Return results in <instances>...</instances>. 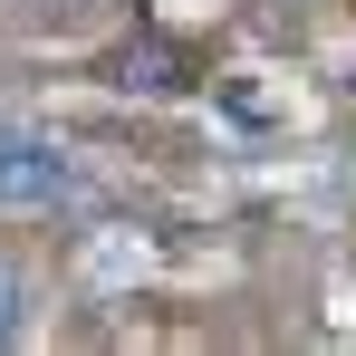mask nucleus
<instances>
[{
	"label": "nucleus",
	"mask_w": 356,
	"mask_h": 356,
	"mask_svg": "<svg viewBox=\"0 0 356 356\" xmlns=\"http://www.w3.org/2000/svg\"><path fill=\"white\" fill-rule=\"evenodd\" d=\"M77 193V154L49 135H0V212H58Z\"/></svg>",
	"instance_id": "f257e3e1"
},
{
	"label": "nucleus",
	"mask_w": 356,
	"mask_h": 356,
	"mask_svg": "<svg viewBox=\"0 0 356 356\" xmlns=\"http://www.w3.org/2000/svg\"><path fill=\"white\" fill-rule=\"evenodd\" d=\"M19 327H29V280H19V270L0 260V347H10Z\"/></svg>",
	"instance_id": "f03ea898"
}]
</instances>
